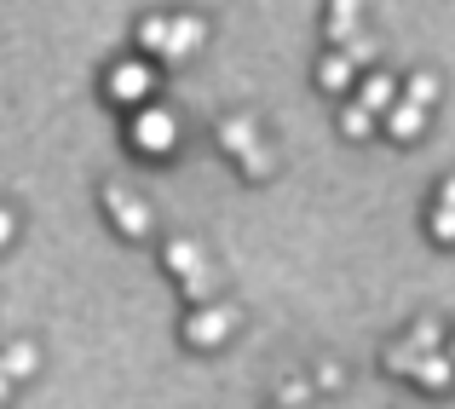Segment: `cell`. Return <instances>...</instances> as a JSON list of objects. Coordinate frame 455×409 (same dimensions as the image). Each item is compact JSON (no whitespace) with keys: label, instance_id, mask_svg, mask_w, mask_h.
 I'll return each mask as SVG.
<instances>
[{"label":"cell","instance_id":"cell-1","mask_svg":"<svg viewBox=\"0 0 455 409\" xmlns=\"http://www.w3.org/2000/svg\"><path fill=\"white\" fill-rule=\"evenodd\" d=\"M162 266L185 283L190 300H213V288H220V271H213V260L202 254V243H190V237H173V243L162 248Z\"/></svg>","mask_w":455,"mask_h":409},{"label":"cell","instance_id":"cell-2","mask_svg":"<svg viewBox=\"0 0 455 409\" xmlns=\"http://www.w3.org/2000/svg\"><path fill=\"white\" fill-rule=\"evenodd\" d=\"M236 329V306H196L185 317V341L202 346V352H213V346H225Z\"/></svg>","mask_w":455,"mask_h":409},{"label":"cell","instance_id":"cell-3","mask_svg":"<svg viewBox=\"0 0 455 409\" xmlns=\"http://www.w3.org/2000/svg\"><path fill=\"white\" fill-rule=\"evenodd\" d=\"M104 208H110V220H116V231H122V237H145L150 231V208L127 185H104Z\"/></svg>","mask_w":455,"mask_h":409},{"label":"cell","instance_id":"cell-4","mask_svg":"<svg viewBox=\"0 0 455 409\" xmlns=\"http://www.w3.org/2000/svg\"><path fill=\"white\" fill-rule=\"evenodd\" d=\"M173 139H179V127H173V116H167V110H139L133 144L145 156H167V150H173Z\"/></svg>","mask_w":455,"mask_h":409},{"label":"cell","instance_id":"cell-5","mask_svg":"<svg viewBox=\"0 0 455 409\" xmlns=\"http://www.w3.org/2000/svg\"><path fill=\"white\" fill-rule=\"evenodd\" d=\"M387 133L398 139V144H415V139L427 133V104H415V99H398V104L387 110Z\"/></svg>","mask_w":455,"mask_h":409},{"label":"cell","instance_id":"cell-6","mask_svg":"<svg viewBox=\"0 0 455 409\" xmlns=\"http://www.w3.org/2000/svg\"><path fill=\"white\" fill-rule=\"evenodd\" d=\"M202 41H208V23H202V18H167V46H162V58H185V52H196Z\"/></svg>","mask_w":455,"mask_h":409},{"label":"cell","instance_id":"cell-7","mask_svg":"<svg viewBox=\"0 0 455 409\" xmlns=\"http://www.w3.org/2000/svg\"><path fill=\"white\" fill-rule=\"evenodd\" d=\"M110 92H116L122 104H139V99L150 92V69H145V64H122V69H110Z\"/></svg>","mask_w":455,"mask_h":409},{"label":"cell","instance_id":"cell-8","mask_svg":"<svg viewBox=\"0 0 455 409\" xmlns=\"http://www.w3.org/2000/svg\"><path fill=\"white\" fill-rule=\"evenodd\" d=\"M220 144H225L231 156H248V150L259 144V127H254V116H225V122H220Z\"/></svg>","mask_w":455,"mask_h":409},{"label":"cell","instance_id":"cell-9","mask_svg":"<svg viewBox=\"0 0 455 409\" xmlns=\"http://www.w3.org/2000/svg\"><path fill=\"white\" fill-rule=\"evenodd\" d=\"M415 381H421V387H433V392H444L450 381H455V357H450V352H421Z\"/></svg>","mask_w":455,"mask_h":409},{"label":"cell","instance_id":"cell-10","mask_svg":"<svg viewBox=\"0 0 455 409\" xmlns=\"http://www.w3.org/2000/svg\"><path fill=\"white\" fill-rule=\"evenodd\" d=\"M352 58H346V52H323V64H317V87L323 92H346V87H352Z\"/></svg>","mask_w":455,"mask_h":409},{"label":"cell","instance_id":"cell-11","mask_svg":"<svg viewBox=\"0 0 455 409\" xmlns=\"http://www.w3.org/2000/svg\"><path fill=\"white\" fill-rule=\"evenodd\" d=\"M357 99H363L375 116H387L392 104H398V87H392V76H369V81H357Z\"/></svg>","mask_w":455,"mask_h":409},{"label":"cell","instance_id":"cell-12","mask_svg":"<svg viewBox=\"0 0 455 409\" xmlns=\"http://www.w3.org/2000/svg\"><path fill=\"white\" fill-rule=\"evenodd\" d=\"M375 122H380V116L369 110L363 99H357V104H346V110H340V133H346V139H369V133H375Z\"/></svg>","mask_w":455,"mask_h":409},{"label":"cell","instance_id":"cell-13","mask_svg":"<svg viewBox=\"0 0 455 409\" xmlns=\"http://www.w3.org/2000/svg\"><path fill=\"white\" fill-rule=\"evenodd\" d=\"M236 162H243V173H248V179H271V173H277V150H271L266 139H259L248 156H236Z\"/></svg>","mask_w":455,"mask_h":409},{"label":"cell","instance_id":"cell-14","mask_svg":"<svg viewBox=\"0 0 455 409\" xmlns=\"http://www.w3.org/2000/svg\"><path fill=\"white\" fill-rule=\"evenodd\" d=\"M403 99H415V104H427V110H433V104H438V76H433V69H415L410 87H403Z\"/></svg>","mask_w":455,"mask_h":409},{"label":"cell","instance_id":"cell-15","mask_svg":"<svg viewBox=\"0 0 455 409\" xmlns=\"http://www.w3.org/2000/svg\"><path fill=\"white\" fill-rule=\"evenodd\" d=\"M415 364H421V346H415V341L387 346V369H392V375H415Z\"/></svg>","mask_w":455,"mask_h":409},{"label":"cell","instance_id":"cell-16","mask_svg":"<svg viewBox=\"0 0 455 409\" xmlns=\"http://www.w3.org/2000/svg\"><path fill=\"white\" fill-rule=\"evenodd\" d=\"M0 364L12 369V381H23V375H35V346H6V352H0Z\"/></svg>","mask_w":455,"mask_h":409},{"label":"cell","instance_id":"cell-17","mask_svg":"<svg viewBox=\"0 0 455 409\" xmlns=\"http://www.w3.org/2000/svg\"><path fill=\"white\" fill-rule=\"evenodd\" d=\"M427 225H433L438 243H455V202H438V208L427 213Z\"/></svg>","mask_w":455,"mask_h":409},{"label":"cell","instance_id":"cell-18","mask_svg":"<svg viewBox=\"0 0 455 409\" xmlns=\"http://www.w3.org/2000/svg\"><path fill=\"white\" fill-rule=\"evenodd\" d=\"M357 35V18H340V12H329V23H323V41L329 46H346Z\"/></svg>","mask_w":455,"mask_h":409},{"label":"cell","instance_id":"cell-19","mask_svg":"<svg viewBox=\"0 0 455 409\" xmlns=\"http://www.w3.org/2000/svg\"><path fill=\"white\" fill-rule=\"evenodd\" d=\"M139 41H145L150 52H162V46H167V18H145V23H139Z\"/></svg>","mask_w":455,"mask_h":409},{"label":"cell","instance_id":"cell-20","mask_svg":"<svg viewBox=\"0 0 455 409\" xmlns=\"http://www.w3.org/2000/svg\"><path fill=\"white\" fill-rule=\"evenodd\" d=\"M375 52H380V46H375V35H352V41H346V58H352V64H369Z\"/></svg>","mask_w":455,"mask_h":409},{"label":"cell","instance_id":"cell-21","mask_svg":"<svg viewBox=\"0 0 455 409\" xmlns=\"http://www.w3.org/2000/svg\"><path fill=\"white\" fill-rule=\"evenodd\" d=\"M415 346H421V352H438V346H444V329H438V323H415V334H410Z\"/></svg>","mask_w":455,"mask_h":409},{"label":"cell","instance_id":"cell-22","mask_svg":"<svg viewBox=\"0 0 455 409\" xmlns=\"http://www.w3.org/2000/svg\"><path fill=\"white\" fill-rule=\"evenodd\" d=\"M357 6L363 0H329V12H340V18H357Z\"/></svg>","mask_w":455,"mask_h":409},{"label":"cell","instance_id":"cell-23","mask_svg":"<svg viewBox=\"0 0 455 409\" xmlns=\"http://www.w3.org/2000/svg\"><path fill=\"white\" fill-rule=\"evenodd\" d=\"M6 243H12V213L0 208V248H6Z\"/></svg>","mask_w":455,"mask_h":409},{"label":"cell","instance_id":"cell-24","mask_svg":"<svg viewBox=\"0 0 455 409\" xmlns=\"http://www.w3.org/2000/svg\"><path fill=\"white\" fill-rule=\"evenodd\" d=\"M438 202H455V179H444V185H438Z\"/></svg>","mask_w":455,"mask_h":409},{"label":"cell","instance_id":"cell-25","mask_svg":"<svg viewBox=\"0 0 455 409\" xmlns=\"http://www.w3.org/2000/svg\"><path fill=\"white\" fill-rule=\"evenodd\" d=\"M6 392H12V369L0 364V398H6Z\"/></svg>","mask_w":455,"mask_h":409},{"label":"cell","instance_id":"cell-26","mask_svg":"<svg viewBox=\"0 0 455 409\" xmlns=\"http://www.w3.org/2000/svg\"><path fill=\"white\" fill-rule=\"evenodd\" d=\"M450 357H455V341H450Z\"/></svg>","mask_w":455,"mask_h":409}]
</instances>
